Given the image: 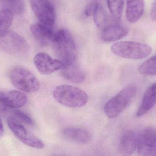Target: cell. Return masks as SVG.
<instances>
[{"instance_id": "obj_1", "label": "cell", "mask_w": 156, "mask_h": 156, "mask_svg": "<svg viewBox=\"0 0 156 156\" xmlns=\"http://www.w3.org/2000/svg\"><path fill=\"white\" fill-rule=\"evenodd\" d=\"M52 42L55 54L65 67L76 64L77 56L76 46L68 30H58L55 33Z\"/></svg>"}, {"instance_id": "obj_2", "label": "cell", "mask_w": 156, "mask_h": 156, "mask_svg": "<svg viewBox=\"0 0 156 156\" xmlns=\"http://www.w3.org/2000/svg\"><path fill=\"white\" fill-rule=\"evenodd\" d=\"M53 96L58 103L69 108H80L88 102L89 97L81 89L70 85H60L55 88Z\"/></svg>"}, {"instance_id": "obj_3", "label": "cell", "mask_w": 156, "mask_h": 156, "mask_svg": "<svg viewBox=\"0 0 156 156\" xmlns=\"http://www.w3.org/2000/svg\"><path fill=\"white\" fill-rule=\"evenodd\" d=\"M112 52L118 56L132 60H140L148 56L152 48L147 44L133 41H120L111 47Z\"/></svg>"}, {"instance_id": "obj_4", "label": "cell", "mask_w": 156, "mask_h": 156, "mask_svg": "<svg viewBox=\"0 0 156 156\" xmlns=\"http://www.w3.org/2000/svg\"><path fill=\"white\" fill-rule=\"evenodd\" d=\"M10 80L16 89L26 93H34L40 89L39 81L34 73L22 66H16L10 72Z\"/></svg>"}, {"instance_id": "obj_5", "label": "cell", "mask_w": 156, "mask_h": 156, "mask_svg": "<svg viewBox=\"0 0 156 156\" xmlns=\"http://www.w3.org/2000/svg\"><path fill=\"white\" fill-rule=\"evenodd\" d=\"M136 92L134 86H128L110 99L104 108L106 116L111 119L117 117L133 100Z\"/></svg>"}, {"instance_id": "obj_6", "label": "cell", "mask_w": 156, "mask_h": 156, "mask_svg": "<svg viewBox=\"0 0 156 156\" xmlns=\"http://www.w3.org/2000/svg\"><path fill=\"white\" fill-rule=\"evenodd\" d=\"M29 49L28 43L19 34L7 31L0 36V50L15 56L25 55Z\"/></svg>"}, {"instance_id": "obj_7", "label": "cell", "mask_w": 156, "mask_h": 156, "mask_svg": "<svg viewBox=\"0 0 156 156\" xmlns=\"http://www.w3.org/2000/svg\"><path fill=\"white\" fill-rule=\"evenodd\" d=\"M7 124L12 132L25 144L37 149H43L44 147V144L41 140L18 122L9 117L7 119Z\"/></svg>"}, {"instance_id": "obj_8", "label": "cell", "mask_w": 156, "mask_h": 156, "mask_svg": "<svg viewBox=\"0 0 156 156\" xmlns=\"http://www.w3.org/2000/svg\"><path fill=\"white\" fill-rule=\"evenodd\" d=\"M138 154L144 156H156V131L152 127L144 129L137 138Z\"/></svg>"}, {"instance_id": "obj_9", "label": "cell", "mask_w": 156, "mask_h": 156, "mask_svg": "<svg viewBox=\"0 0 156 156\" xmlns=\"http://www.w3.org/2000/svg\"><path fill=\"white\" fill-rule=\"evenodd\" d=\"M31 7L39 22L53 26L56 13L53 5L48 0H30Z\"/></svg>"}, {"instance_id": "obj_10", "label": "cell", "mask_w": 156, "mask_h": 156, "mask_svg": "<svg viewBox=\"0 0 156 156\" xmlns=\"http://www.w3.org/2000/svg\"><path fill=\"white\" fill-rule=\"evenodd\" d=\"M34 62L39 73L48 75L58 70H61L65 67L63 63L58 59L52 58L44 52L37 54L34 59Z\"/></svg>"}, {"instance_id": "obj_11", "label": "cell", "mask_w": 156, "mask_h": 156, "mask_svg": "<svg viewBox=\"0 0 156 156\" xmlns=\"http://www.w3.org/2000/svg\"><path fill=\"white\" fill-rule=\"evenodd\" d=\"M53 26L39 22L31 26L30 30L33 36L41 45H46L52 42L55 33L53 30Z\"/></svg>"}, {"instance_id": "obj_12", "label": "cell", "mask_w": 156, "mask_h": 156, "mask_svg": "<svg viewBox=\"0 0 156 156\" xmlns=\"http://www.w3.org/2000/svg\"><path fill=\"white\" fill-rule=\"evenodd\" d=\"M137 147V138L135 133L131 130H127L122 134L119 142L118 149L122 155L133 154Z\"/></svg>"}, {"instance_id": "obj_13", "label": "cell", "mask_w": 156, "mask_h": 156, "mask_svg": "<svg viewBox=\"0 0 156 156\" xmlns=\"http://www.w3.org/2000/svg\"><path fill=\"white\" fill-rule=\"evenodd\" d=\"M62 134L66 139L78 143H87L91 138L88 131L80 127H67L62 131Z\"/></svg>"}, {"instance_id": "obj_14", "label": "cell", "mask_w": 156, "mask_h": 156, "mask_svg": "<svg viewBox=\"0 0 156 156\" xmlns=\"http://www.w3.org/2000/svg\"><path fill=\"white\" fill-rule=\"evenodd\" d=\"M156 103V82L149 86L145 92L136 115L139 117L144 115L154 107Z\"/></svg>"}, {"instance_id": "obj_15", "label": "cell", "mask_w": 156, "mask_h": 156, "mask_svg": "<svg viewBox=\"0 0 156 156\" xmlns=\"http://www.w3.org/2000/svg\"><path fill=\"white\" fill-rule=\"evenodd\" d=\"M144 0H127L126 5V19L131 23L137 22L144 11Z\"/></svg>"}, {"instance_id": "obj_16", "label": "cell", "mask_w": 156, "mask_h": 156, "mask_svg": "<svg viewBox=\"0 0 156 156\" xmlns=\"http://www.w3.org/2000/svg\"><path fill=\"white\" fill-rule=\"evenodd\" d=\"M128 33V30L122 26L111 25L105 27L102 32L101 38L105 42H114L122 39Z\"/></svg>"}, {"instance_id": "obj_17", "label": "cell", "mask_w": 156, "mask_h": 156, "mask_svg": "<svg viewBox=\"0 0 156 156\" xmlns=\"http://www.w3.org/2000/svg\"><path fill=\"white\" fill-rule=\"evenodd\" d=\"M3 94L5 102L9 108H21L27 103V96L21 91H10L4 92Z\"/></svg>"}, {"instance_id": "obj_18", "label": "cell", "mask_w": 156, "mask_h": 156, "mask_svg": "<svg viewBox=\"0 0 156 156\" xmlns=\"http://www.w3.org/2000/svg\"><path fill=\"white\" fill-rule=\"evenodd\" d=\"M61 76L69 81L75 83L83 82L85 75L76 64L64 67L61 70Z\"/></svg>"}, {"instance_id": "obj_19", "label": "cell", "mask_w": 156, "mask_h": 156, "mask_svg": "<svg viewBox=\"0 0 156 156\" xmlns=\"http://www.w3.org/2000/svg\"><path fill=\"white\" fill-rule=\"evenodd\" d=\"M13 13L8 9L0 11V36L7 31L13 19Z\"/></svg>"}, {"instance_id": "obj_20", "label": "cell", "mask_w": 156, "mask_h": 156, "mask_svg": "<svg viewBox=\"0 0 156 156\" xmlns=\"http://www.w3.org/2000/svg\"><path fill=\"white\" fill-rule=\"evenodd\" d=\"M138 71L143 75H156V55L141 64L138 68Z\"/></svg>"}, {"instance_id": "obj_21", "label": "cell", "mask_w": 156, "mask_h": 156, "mask_svg": "<svg viewBox=\"0 0 156 156\" xmlns=\"http://www.w3.org/2000/svg\"><path fill=\"white\" fill-rule=\"evenodd\" d=\"M111 14L116 20L121 19L124 7L123 0H107Z\"/></svg>"}, {"instance_id": "obj_22", "label": "cell", "mask_w": 156, "mask_h": 156, "mask_svg": "<svg viewBox=\"0 0 156 156\" xmlns=\"http://www.w3.org/2000/svg\"><path fill=\"white\" fill-rule=\"evenodd\" d=\"M93 15L95 25L99 28L102 27L106 21V13L103 7L101 5H98Z\"/></svg>"}, {"instance_id": "obj_23", "label": "cell", "mask_w": 156, "mask_h": 156, "mask_svg": "<svg viewBox=\"0 0 156 156\" xmlns=\"http://www.w3.org/2000/svg\"><path fill=\"white\" fill-rule=\"evenodd\" d=\"M11 117L10 118L16 122L23 123L27 125H32L33 123L32 118L26 113L18 110H14L11 111Z\"/></svg>"}, {"instance_id": "obj_24", "label": "cell", "mask_w": 156, "mask_h": 156, "mask_svg": "<svg viewBox=\"0 0 156 156\" xmlns=\"http://www.w3.org/2000/svg\"><path fill=\"white\" fill-rule=\"evenodd\" d=\"M6 9L13 13H22L24 11V4L22 0H5Z\"/></svg>"}, {"instance_id": "obj_25", "label": "cell", "mask_w": 156, "mask_h": 156, "mask_svg": "<svg viewBox=\"0 0 156 156\" xmlns=\"http://www.w3.org/2000/svg\"><path fill=\"white\" fill-rule=\"evenodd\" d=\"M97 0H94L88 4L85 7L84 13L87 16H91L94 14L95 9L99 5Z\"/></svg>"}, {"instance_id": "obj_26", "label": "cell", "mask_w": 156, "mask_h": 156, "mask_svg": "<svg viewBox=\"0 0 156 156\" xmlns=\"http://www.w3.org/2000/svg\"><path fill=\"white\" fill-rule=\"evenodd\" d=\"M3 93V92L0 91V114L5 113L9 109L5 102Z\"/></svg>"}, {"instance_id": "obj_27", "label": "cell", "mask_w": 156, "mask_h": 156, "mask_svg": "<svg viewBox=\"0 0 156 156\" xmlns=\"http://www.w3.org/2000/svg\"><path fill=\"white\" fill-rule=\"evenodd\" d=\"M150 16L152 21L156 22V0L154 1L151 7Z\"/></svg>"}, {"instance_id": "obj_28", "label": "cell", "mask_w": 156, "mask_h": 156, "mask_svg": "<svg viewBox=\"0 0 156 156\" xmlns=\"http://www.w3.org/2000/svg\"><path fill=\"white\" fill-rule=\"evenodd\" d=\"M4 133V127L2 122L0 119V136L3 135Z\"/></svg>"}]
</instances>
